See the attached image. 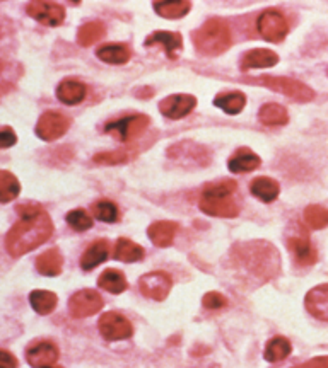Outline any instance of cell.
<instances>
[{
	"label": "cell",
	"mask_w": 328,
	"mask_h": 368,
	"mask_svg": "<svg viewBox=\"0 0 328 368\" xmlns=\"http://www.w3.org/2000/svg\"><path fill=\"white\" fill-rule=\"evenodd\" d=\"M19 222L9 230L6 247L13 258L34 251L52 237L53 224L50 215L36 205H21L17 208Z\"/></svg>",
	"instance_id": "obj_1"
},
{
	"label": "cell",
	"mask_w": 328,
	"mask_h": 368,
	"mask_svg": "<svg viewBox=\"0 0 328 368\" xmlns=\"http://www.w3.org/2000/svg\"><path fill=\"white\" fill-rule=\"evenodd\" d=\"M236 183L231 179L207 184L200 197V210L211 217L234 218L239 213V205L232 199Z\"/></svg>",
	"instance_id": "obj_2"
},
{
	"label": "cell",
	"mask_w": 328,
	"mask_h": 368,
	"mask_svg": "<svg viewBox=\"0 0 328 368\" xmlns=\"http://www.w3.org/2000/svg\"><path fill=\"white\" fill-rule=\"evenodd\" d=\"M193 43L200 55L217 56L231 48L230 26L223 19H211L193 34Z\"/></svg>",
	"instance_id": "obj_3"
},
{
	"label": "cell",
	"mask_w": 328,
	"mask_h": 368,
	"mask_svg": "<svg viewBox=\"0 0 328 368\" xmlns=\"http://www.w3.org/2000/svg\"><path fill=\"white\" fill-rule=\"evenodd\" d=\"M246 82L250 84H260L263 87L281 92V94L288 95V98L295 99L297 102H310L315 99V91L308 87L306 84L299 82V80L291 79V77H274V75H260V77H248Z\"/></svg>",
	"instance_id": "obj_4"
},
{
	"label": "cell",
	"mask_w": 328,
	"mask_h": 368,
	"mask_svg": "<svg viewBox=\"0 0 328 368\" xmlns=\"http://www.w3.org/2000/svg\"><path fill=\"white\" fill-rule=\"evenodd\" d=\"M257 28L260 36L270 43H282L289 33V24L279 10L267 9L260 14L257 21Z\"/></svg>",
	"instance_id": "obj_5"
},
{
	"label": "cell",
	"mask_w": 328,
	"mask_h": 368,
	"mask_svg": "<svg viewBox=\"0 0 328 368\" xmlns=\"http://www.w3.org/2000/svg\"><path fill=\"white\" fill-rule=\"evenodd\" d=\"M149 123H151V120H149V116H146V114H132V116L110 121L105 126V132L115 135L120 141H131L146 132Z\"/></svg>",
	"instance_id": "obj_6"
},
{
	"label": "cell",
	"mask_w": 328,
	"mask_h": 368,
	"mask_svg": "<svg viewBox=\"0 0 328 368\" xmlns=\"http://www.w3.org/2000/svg\"><path fill=\"white\" fill-rule=\"evenodd\" d=\"M103 309V298L96 290H79L68 300V312L75 319L91 317Z\"/></svg>",
	"instance_id": "obj_7"
},
{
	"label": "cell",
	"mask_w": 328,
	"mask_h": 368,
	"mask_svg": "<svg viewBox=\"0 0 328 368\" xmlns=\"http://www.w3.org/2000/svg\"><path fill=\"white\" fill-rule=\"evenodd\" d=\"M171 286H173V279L164 271H152V273L140 276L139 279L140 293L151 300L163 302L170 295Z\"/></svg>",
	"instance_id": "obj_8"
},
{
	"label": "cell",
	"mask_w": 328,
	"mask_h": 368,
	"mask_svg": "<svg viewBox=\"0 0 328 368\" xmlns=\"http://www.w3.org/2000/svg\"><path fill=\"white\" fill-rule=\"evenodd\" d=\"M99 332L108 341H120L127 339L133 335V328L131 321L118 312H106L103 314L98 322Z\"/></svg>",
	"instance_id": "obj_9"
},
{
	"label": "cell",
	"mask_w": 328,
	"mask_h": 368,
	"mask_svg": "<svg viewBox=\"0 0 328 368\" xmlns=\"http://www.w3.org/2000/svg\"><path fill=\"white\" fill-rule=\"evenodd\" d=\"M26 13L31 15L33 19H36L41 24L55 28L60 26L66 19V9L60 3L55 2H43V0H34V2L28 3Z\"/></svg>",
	"instance_id": "obj_10"
},
{
	"label": "cell",
	"mask_w": 328,
	"mask_h": 368,
	"mask_svg": "<svg viewBox=\"0 0 328 368\" xmlns=\"http://www.w3.org/2000/svg\"><path fill=\"white\" fill-rule=\"evenodd\" d=\"M68 126H70V120L67 116L50 111L38 120L36 135L45 141H53L66 135Z\"/></svg>",
	"instance_id": "obj_11"
},
{
	"label": "cell",
	"mask_w": 328,
	"mask_h": 368,
	"mask_svg": "<svg viewBox=\"0 0 328 368\" xmlns=\"http://www.w3.org/2000/svg\"><path fill=\"white\" fill-rule=\"evenodd\" d=\"M197 106V99L195 95L190 94H173L167 95L166 99H163L159 102V109L166 118L170 120H180V118H185L186 114L192 113Z\"/></svg>",
	"instance_id": "obj_12"
},
{
	"label": "cell",
	"mask_w": 328,
	"mask_h": 368,
	"mask_svg": "<svg viewBox=\"0 0 328 368\" xmlns=\"http://www.w3.org/2000/svg\"><path fill=\"white\" fill-rule=\"evenodd\" d=\"M26 360L33 368L52 367L59 360V348L53 343H48V341L36 343L26 351Z\"/></svg>",
	"instance_id": "obj_13"
},
{
	"label": "cell",
	"mask_w": 328,
	"mask_h": 368,
	"mask_svg": "<svg viewBox=\"0 0 328 368\" xmlns=\"http://www.w3.org/2000/svg\"><path fill=\"white\" fill-rule=\"evenodd\" d=\"M306 310L316 319L328 322V283L311 289L304 297Z\"/></svg>",
	"instance_id": "obj_14"
},
{
	"label": "cell",
	"mask_w": 328,
	"mask_h": 368,
	"mask_svg": "<svg viewBox=\"0 0 328 368\" xmlns=\"http://www.w3.org/2000/svg\"><path fill=\"white\" fill-rule=\"evenodd\" d=\"M279 63V56L277 53H274L272 49L267 48H257V49H250L243 55L241 61H239V67L241 70H250V68H267V67H274V65Z\"/></svg>",
	"instance_id": "obj_15"
},
{
	"label": "cell",
	"mask_w": 328,
	"mask_h": 368,
	"mask_svg": "<svg viewBox=\"0 0 328 368\" xmlns=\"http://www.w3.org/2000/svg\"><path fill=\"white\" fill-rule=\"evenodd\" d=\"M147 233L149 239L152 240L154 245H158V247H170L178 233V224L171 220L154 222V224L147 229Z\"/></svg>",
	"instance_id": "obj_16"
},
{
	"label": "cell",
	"mask_w": 328,
	"mask_h": 368,
	"mask_svg": "<svg viewBox=\"0 0 328 368\" xmlns=\"http://www.w3.org/2000/svg\"><path fill=\"white\" fill-rule=\"evenodd\" d=\"M110 256V243L106 239L94 240L86 252L81 256V268L84 271H91L99 264L105 263Z\"/></svg>",
	"instance_id": "obj_17"
},
{
	"label": "cell",
	"mask_w": 328,
	"mask_h": 368,
	"mask_svg": "<svg viewBox=\"0 0 328 368\" xmlns=\"http://www.w3.org/2000/svg\"><path fill=\"white\" fill-rule=\"evenodd\" d=\"M288 245L297 264H301V266H311V264L316 263V249L313 247L308 237H289Z\"/></svg>",
	"instance_id": "obj_18"
},
{
	"label": "cell",
	"mask_w": 328,
	"mask_h": 368,
	"mask_svg": "<svg viewBox=\"0 0 328 368\" xmlns=\"http://www.w3.org/2000/svg\"><path fill=\"white\" fill-rule=\"evenodd\" d=\"M146 46H163L167 56L174 59V53L183 48V38L180 33H170V31H156L146 40Z\"/></svg>",
	"instance_id": "obj_19"
},
{
	"label": "cell",
	"mask_w": 328,
	"mask_h": 368,
	"mask_svg": "<svg viewBox=\"0 0 328 368\" xmlns=\"http://www.w3.org/2000/svg\"><path fill=\"white\" fill-rule=\"evenodd\" d=\"M57 98H59L64 105H79V102H82L84 99H86V86L72 79L62 80L60 86L57 87Z\"/></svg>",
	"instance_id": "obj_20"
},
{
	"label": "cell",
	"mask_w": 328,
	"mask_h": 368,
	"mask_svg": "<svg viewBox=\"0 0 328 368\" xmlns=\"http://www.w3.org/2000/svg\"><path fill=\"white\" fill-rule=\"evenodd\" d=\"M262 160L257 153H253L248 148H239L228 162V169L232 174H241V172H251L257 167H260Z\"/></svg>",
	"instance_id": "obj_21"
},
{
	"label": "cell",
	"mask_w": 328,
	"mask_h": 368,
	"mask_svg": "<svg viewBox=\"0 0 328 368\" xmlns=\"http://www.w3.org/2000/svg\"><path fill=\"white\" fill-rule=\"evenodd\" d=\"M250 191L255 198H258L263 203H272L279 197L281 186L279 183L270 178H257L250 184Z\"/></svg>",
	"instance_id": "obj_22"
},
{
	"label": "cell",
	"mask_w": 328,
	"mask_h": 368,
	"mask_svg": "<svg viewBox=\"0 0 328 368\" xmlns=\"http://www.w3.org/2000/svg\"><path fill=\"white\" fill-rule=\"evenodd\" d=\"M214 105L228 114H239L246 106V95L239 91L224 92L214 99Z\"/></svg>",
	"instance_id": "obj_23"
},
{
	"label": "cell",
	"mask_w": 328,
	"mask_h": 368,
	"mask_svg": "<svg viewBox=\"0 0 328 368\" xmlns=\"http://www.w3.org/2000/svg\"><path fill=\"white\" fill-rule=\"evenodd\" d=\"M64 258L59 249H50L36 259V270L45 276H57L62 273Z\"/></svg>",
	"instance_id": "obj_24"
},
{
	"label": "cell",
	"mask_w": 328,
	"mask_h": 368,
	"mask_svg": "<svg viewBox=\"0 0 328 368\" xmlns=\"http://www.w3.org/2000/svg\"><path fill=\"white\" fill-rule=\"evenodd\" d=\"M258 120L265 126H282L289 121V114L284 106L276 105V102H269V105H263L260 107Z\"/></svg>",
	"instance_id": "obj_25"
},
{
	"label": "cell",
	"mask_w": 328,
	"mask_h": 368,
	"mask_svg": "<svg viewBox=\"0 0 328 368\" xmlns=\"http://www.w3.org/2000/svg\"><path fill=\"white\" fill-rule=\"evenodd\" d=\"M98 285L101 286L103 290L110 291V293L120 295V293H124L125 290H127L128 283H127V279H125V276H124V273H121V271L112 270V268H110V270L103 271L101 276H99Z\"/></svg>",
	"instance_id": "obj_26"
},
{
	"label": "cell",
	"mask_w": 328,
	"mask_h": 368,
	"mask_svg": "<svg viewBox=\"0 0 328 368\" xmlns=\"http://www.w3.org/2000/svg\"><path fill=\"white\" fill-rule=\"evenodd\" d=\"M96 55L105 63L124 65L131 60V49L124 45H105L101 48H98Z\"/></svg>",
	"instance_id": "obj_27"
},
{
	"label": "cell",
	"mask_w": 328,
	"mask_h": 368,
	"mask_svg": "<svg viewBox=\"0 0 328 368\" xmlns=\"http://www.w3.org/2000/svg\"><path fill=\"white\" fill-rule=\"evenodd\" d=\"M291 351L292 346L291 343H289L288 337H282V336L272 337L265 346V360L270 363L282 362V360L288 358V356L291 355Z\"/></svg>",
	"instance_id": "obj_28"
},
{
	"label": "cell",
	"mask_w": 328,
	"mask_h": 368,
	"mask_svg": "<svg viewBox=\"0 0 328 368\" xmlns=\"http://www.w3.org/2000/svg\"><path fill=\"white\" fill-rule=\"evenodd\" d=\"M144 249L140 247L139 244L132 243L131 239H125V237H120L117 240L115 245V258L118 261H124V263H135V261H140L144 258Z\"/></svg>",
	"instance_id": "obj_29"
},
{
	"label": "cell",
	"mask_w": 328,
	"mask_h": 368,
	"mask_svg": "<svg viewBox=\"0 0 328 368\" xmlns=\"http://www.w3.org/2000/svg\"><path fill=\"white\" fill-rule=\"evenodd\" d=\"M192 9V2L188 0H174V2H156L154 10L161 17L166 19H180L186 15Z\"/></svg>",
	"instance_id": "obj_30"
},
{
	"label": "cell",
	"mask_w": 328,
	"mask_h": 368,
	"mask_svg": "<svg viewBox=\"0 0 328 368\" xmlns=\"http://www.w3.org/2000/svg\"><path fill=\"white\" fill-rule=\"evenodd\" d=\"M29 302H31V307L38 314L47 316V314H52L53 310H55L59 298H57V295L52 293V291L34 290L31 291V295H29Z\"/></svg>",
	"instance_id": "obj_31"
},
{
	"label": "cell",
	"mask_w": 328,
	"mask_h": 368,
	"mask_svg": "<svg viewBox=\"0 0 328 368\" xmlns=\"http://www.w3.org/2000/svg\"><path fill=\"white\" fill-rule=\"evenodd\" d=\"M21 184L9 171H0V203H10L19 197Z\"/></svg>",
	"instance_id": "obj_32"
},
{
	"label": "cell",
	"mask_w": 328,
	"mask_h": 368,
	"mask_svg": "<svg viewBox=\"0 0 328 368\" xmlns=\"http://www.w3.org/2000/svg\"><path fill=\"white\" fill-rule=\"evenodd\" d=\"M105 33H106V28L103 22H99V21L86 22V24L79 29L77 43L81 46H91L96 43V41L101 40V38L105 36Z\"/></svg>",
	"instance_id": "obj_33"
},
{
	"label": "cell",
	"mask_w": 328,
	"mask_h": 368,
	"mask_svg": "<svg viewBox=\"0 0 328 368\" xmlns=\"http://www.w3.org/2000/svg\"><path fill=\"white\" fill-rule=\"evenodd\" d=\"M304 222L310 225L311 229L320 230L328 227V210L320 205H310L304 210Z\"/></svg>",
	"instance_id": "obj_34"
},
{
	"label": "cell",
	"mask_w": 328,
	"mask_h": 368,
	"mask_svg": "<svg viewBox=\"0 0 328 368\" xmlns=\"http://www.w3.org/2000/svg\"><path fill=\"white\" fill-rule=\"evenodd\" d=\"M94 217L98 220L105 222V224H115L118 220V208L113 201H108V199H101L96 205L93 206Z\"/></svg>",
	"instance_id": "obj_35"
},
{
	"label": "cell",
	"mask_w": 328,
	"mask_h": 368,
	"mask_svg": "<svg viewBox=\"0 0 328 368\" xmlns=\"http://www.w3.org/2000/svg\"><path fill=\"white\" fill-rule=\"evenodd\" d=\"M67 224L74 230H77V232H84V230H89L93 227L94 222L84 210H72V212L67 213Z\"/></svg>",
	"instance_id": "obj_36"
},
{
	"label": "cell",
	"mask_w": 328,
	"mask_h": 368,
	"mask_svg": "<svg viewBox=\"0 0 328 368\" xmlns=\"http://www.w3.org/2000/svg\"><path fill=\"white\" fill-rule=\"evenodd\" d=\"M128 159H131V157H128V153L125 151L101 152L93 157L94 162L101 164V166H118V164H125Z\"/></svg>",
	"instance_id": "obj_37"
},
{
	"label": "cell",
	"mask_w": 328,
	"mask_h": 368,
	"mask_svg": "<svg viewBox=\"0 0 328 368\" xmlns=\"http://www.w3.org/2000/svg\"><path fill=\"white\" fill-rule=\"evenodd\" d=\"M202 304H204L205 309L217 310V309H223V307L228 304V298L224 297L223 293H219V291H209V293L204 295Z\"/></svg>",
	"instance_id": "obj_38"
},
{
	"label": "cell",
	"mask_w": 328,
	"mask_h": 368,
	"mask_svg": "<svg viewBox=\"0 0 328 368\" xmlns=\"http://www.w3.org/2000/svg\"><path fill=\"white\" fill-rule=\"evenodd\" d=\"M16 141H17V137L13 130H9V128L0 130V148L13 147V145H16Z\"/></svg>",
	"instance_id": "obj_39"
},
{
	"label": "cell",
	"mask_w": 328,
	"mask_h": 368,
	"mask_svg": "<svg viewBox=\"0 0 328 368\" xmlns=\"http://www.w3.org/2000/svg\"><path fill=\"white\" fill-rule=\"evenodd\" d=\"M0 368H17V358L13 353L0 350Z\"/></svg>",
	"instance_id": "obj_40"
},
{
	"label": "cell",
	"mask_w": 328,
	"mask_h": 368,
	"mask_svg": "<svg viewBox=\"0 0 328 368\" xmlns=\"http://www.w3.org/2000/svg\"><path fill=\"white\" fill-rule=\"evenodd\" d=\"M295 368H328V356H318V358L308 360L306 363Z\"/></svg>",
	"instance_id": "obj_41"
},
{
	"label": "cell",
	"mask_w": 328,
	"mask_h": 368,
	"mask_svg": "<svg viewBox=\"0 0 328 368\" xmlns=\"http://www.w3.org/2000/svg\"><path fill=\"white\" fill-rule=\"evenodd\" d=\"M47 368H60V367H47Z\"/></svg>",
	"instance_id": "obj_42"
}]
</instances>
